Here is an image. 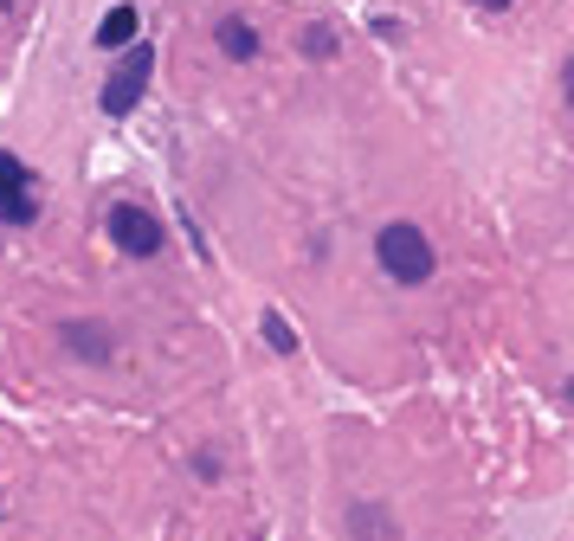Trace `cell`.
<instances>
[{"mask_svg":"<svg viewBox=\"0 0 574 541\" xmlns=\"http://www.w3.org/2000/svg\"><path fill=\"white\" fill-rule=\"evenodd\" d=\"M0 219H7V226H33V219H39L33 168H26L20 155H0Z\"/></svg>","mask_w":574,"mask_h":541,"instance_id":"obj_3","label":"cell"},{"mask_svg":"<svg viewBox=\"0 0 574 541\" xmlns=\"http://www.w3.org/2000/svg\"><path fill=\"white\" fill-rule=\"evenodd\" d=\"M59 336L72 341V348H77V354H84V361H110V336H104L97 323H65Z\"/></svg>","mask_w":574,"mask_h":541,"instance_id":"obj_6","label":"cell"},{"mask_svg":"<svg viewBox=\"0 0 574 541\" xmlns=\"http://www.w3.org/2000/svg\"><path fill=\"white\" fill-rule=\"evenodd\" d=\"M265 341H272L278 354H297V336H290V323L278 316V310H265Z\"/></svg>","mask_w":574,"mask_h":541,"instance_id":"obj_8","label":"cell"},{"mask_svg":"<svg viewBox=\"0 0 574 541\" xmlns=\"http://www.w3.org/2000/svg\"><path fill=\"white\" fill-rule=\"evenodd\" d=\"M0 509H7V503H0Z\"/></svg>","mask_w":574,"mask_h":541,"instance_id":"obj_11","label":"cell"},{"mask_svg":"<svg viewBox=\"0 0 574 541\" xmlns=\"http://www.w3.org/2000/svg\"><path fill=\"white\" fill-rule=\"evenodd\" d=\"M110 239H117V252H130V259H155L162 252V219L143 213V206H110Z\"/></svg>","mask_w":574,"mask_h":541,"instance_id":"obj_4","label":"cell"},{"mask_svg":"<svg viewBox=\"0 0 574 541\" xmlns=\"http://www.w3.org/2000/svg\"><path fill=\"white\" fill-rule=\"evenodd\" d=\"M303 52H310V59H330V52H336V33H330V26H310V33H303Z\"/></svg>","mask_w":574,"mask_h":541,"instance_id":"obj_9","label":"cell"},{"mask_svg":"<svg viewBox=\"0 0 574 541\" xmlns=\"http://www.w3.org/2000/svg\"><path fill=\"white\" fill-rule=\"evenodd\" d=\"M478 7H491V13H498V7H510V0H478Z\"/></svg>","mask_w":574,"mask_h":541,"instance_id":"obj_10","label":"cell"},{"mask_svg":"<svg viewBox=\"0 0 574 541\" xmlns=\"http://www.w3.org/2000/svg\"><path fill=\"white\" fill-rule=\"evenodd\" d=\"M374 259H381V270H387L394 284H427L432 277V239L414 226V219H394V226H381Z\"/></svg>","mask_w":574,"mask_h":541,"instance_id":"obj_1","label":"cell"},{"mask_svg":"<svg viewBox=\"0 0 574 541\" xmlns=\"http://www.w3.org/2000/svg\"><path fill=\"white\" fill-rule=\"evenodd\" d=\"M148 71H155V46H123V65L110 71V84H104V117H130L136 104H143L148 91Z\"/></svg>","mask_w":574,"mask_h":541,"instance_id":"obj_2","label":"cell"},{"mask_svg":"<svg viewBox=\"0 0 574 541\" xmlns=\"http://www.w3.org/2000/svg\"><path fill=\"white\" fill-rule=\"evenodd\" d=\"M130 39H136V7H110V13L97 20V46H104V52H123Z\"/></svg>","mask_w":574,"mask_h":541,"instance_id":"obj_5","label":"cell"},{"mask_svg":"<svg viewBox=\"0 0 574 541\" xmlns=\"http://www.w3.org/2000/svg\"><path fill=\"white\" fill-rule=\"evenodd\" d=\"M219 46H226V59H252V52H259V39H252L246 20H226V26H219Z\"/></svg>","mask_w":574,"mask_h":541,"instance_id":"obj_7","label":"cell"}]
</instances>
